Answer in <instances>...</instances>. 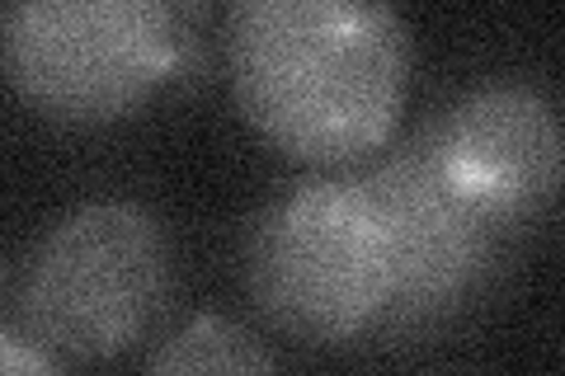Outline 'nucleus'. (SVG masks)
Returning a JSON list of instances; mask_svg holds the SVG:
<instances>
[{
  "instance_id": "obj_5",
  "label": "nucleus",
  "mask_w": 565,
  "mask_h": 376,
  "mask_svg": "<svg viewBox=\"0 0 565 376\" xmlns=\"http://www.w3.org/2000/svg\"><path fill=\"white\" fill-rule=\"evenodd\" d=\"M367 189L382 207L396 268L386 325H424L444 315L486 273L494 222L448 184L429 141L377 165Z\"/></svg>"
},
{
  "instance_id": "obj_6",
  "label": "nucleus",
  "mask_w": 565,
  "mask_h": 376,
  "mask_svg": "<svg viewBox=\"0 0 565 376\" xmlns=\"http://www.w3.org/2000/svg\"><path fill=\"white\" fill-rule=\"evenodd\" d=\"M448 184L490 222L533 217L565 189V122L537 89L486 85L434 132Z\"/></svg>"
},
{
  "instance_id": "obj_3",
  "label": "nucleus",
  "mask_w": 565,
  "mask_h": 376,
  "mask_svg": "<svg viewBox=\"0 0 565 376\" xmlns=\"http://www.w3.org/2000/svg\"><path fill=\"white\" fill-rule=\"evenodd\" d=\"M170 288V249L137 203H90L57 222L14 288V330L62 363H104L132 348Z\"/></svg>"
},
{
  "instance_id": "obj_8",
  "label": "nucleus",
  "mask_w": 565,
  "mask_h": 376,
  "mask_svg": "<svg viewBox=\"0 0 565 376\" xmlns=\"http://www.w3.org/2000/svg\"><path fill=\"white\" fill-rule=\"evenodd\" d=\"M62 357H52L43 344H33L24 330L6 325L0 330V372L6 376H20V372H57Z\"/></svg>"
},
{
  "instance_id": "obj_4",
  "label": "nucleus",
  "mask_w": 565,
  "mask_h": 376,
  "mask_svg": "<svg viewBox=\"0 0 565 376\" xmlns=\"http://www.w3.org/2000/svg\"><path fill=\"white\" fill-rule=\"evenodd\" d=\"M174 57L166 0H10L6 10L14 95L62 122L132 114L170 80Z\"/></svg>"
},
{
  "instance_id": "obj_1",
  "label": "nucleus",
  "mask_w": 565,
  "mask_h": 376,
  "mask_svg": "<svg viewBox=\"0 0 565 376\" xmlns=\"http://www.w3.org/2000/svg\"><path fill=\"white\" fill-rule=\"evenodd\" d=\"M411 43L392 0H236L232 85L274 151L340 165L392 137Z\"/></svg>"
},
{
  "instance_id": "obj_7",
  "label": "nucleus",
  "mask_w": 565,
  "mask_h": 376,
  "mask_svg": "<svg viewBox=\"0 0 565 376\" xmlns=\"http://www.w3.org/2000/svg\"><path fill=\"white\" fill-rule=\"evenodd\" d=\"M147 367H151L156 376H193V372H226V376H241V372H269L274 357L264 353L241 325H232V320H222V315H199L193 325H184L180 334H174Z\"/></svg>"
},
{
  "instance_id": "obj_2",
  "label": "nucleus",
  "mask_w": 565,
  "mask_h": 376,
  "mask_svg": "<svg viewBox=\"0 0 565 376\" xmlns=\"http://www.w3.org/2000/svg\"><path fill=\"white\" fill-rule=\"evenodd\" d=\"M245 273L259 311L311 344H344L386 320L396 268L367 179H321L269 207Z\"/></svg>"
}]
</instances>
